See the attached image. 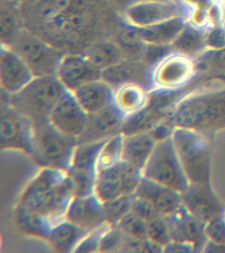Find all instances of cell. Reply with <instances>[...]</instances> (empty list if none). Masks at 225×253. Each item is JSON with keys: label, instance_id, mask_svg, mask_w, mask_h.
<instances>
[{"label": "cell", "instance_id": "cell-1", "mask_svg": "<svg viewBox=\"0 0 225 253\" xmlns=\"http://www.w3.org/2000/svg\"><path fill=\"white\" fill-rule=\"evenodd\" d=\"M75 197L74 182L68 171L41 168L27 184L17 205L44 215L54 225L66 219Z\"/></svg>", "mask_w": 225, "mask_h": 253}, {"label": "cell", "instance_id": "cell-2", "mask_svg": "<svg viewBox=\"0 0 225 253\" xmlns=\"http://www.w3.org/2000/svg\"><path fill=\"white\" fill-rule=\"evenodd\" d=\"M67 90L56 75L35 77L9 104L28 117L34 125L48 122L51 112Z\"/></svg>", "mask_w": 225, "mask_h": 253}, {"label": "cell", "instance_id": "cell-3", "mask_svg": "<svg viewBox=\"0 0 225 253\" xmlns=\"http://www.w3.org/2000/svg\"><path fill=\"white\" fill-rule=\"evenodd\" d=\"M78 144V138L61 132L48 121L35 125L30 156L41 168L68 171Z\"/></svg>", "mask_w": 225, "mask_h": 253}, {"label": "cell", "instance_id": "cell-4", "mask_svg": "<svg viewBox=\"0 0 225 253\" xmlns=\"http://www.w3.org/2000/svg\"><path fill=\"white\" fill-rule=\"evenodd\" d=\"M178 155L190 183H210L211 148L202 132L177 127L172 136Z\"/></svg>", "mask_w": 225, "mask_h": 253}, {"label": "cell", "instance_id": "cell-5", "mask_svg": "<svg viewBox=\"0 0 225 253\" xmlns=\"http://www.w3.org/2000/svg\"><path fill=\"white\" fill-rule=\"evenodd\" d=\"M8 45L22 57L35 77L56 75L65 55L58 47L27 29H21Z\"/></svg>", "mask_w": 225, "mask_h": 253}, {"label": "cell", "instance_id": "cell-6", "mask_svg": "<svg viewBox=\"0 0 225 253\" xmlns=\"http://www.w3.org/2000/svg\"><path fill=\"white\" fill-rule=\"evenodd\" d=\"M142 172L143 177L181 193L190 184L178 155L173 137L157 142Z\"/></svg>", "mask_w": 225, "mask_h": 253}, {"label": "cell", "instance_id": "cell-7", "mask_svg": "<svg viewBox=\"0 0 225 253\" xmlns=\"http://www.w3.org/2000/svg\"><path fill=\"white\" fill-rule=\"evenodd\" d=\"M93 1L76 6L41 23L47 36L56 41L77 42L92 32L97 18Z\"/></svg>", "mask_w": 225, "mask_h": 253}, {"label": "cell", "instance_id": "cell-8", "mask_svg": "<svg viewBox=\"0 0 225 253\" xmlns=\"http://www.w3.org/2000/svg\"><path fill=\"white\" fill-rule=\"evenodd\" d=\"M142 177L141 170L122 160L98 172L94 194L103 203L122 195L134 194Z\"/></svg>", "mask_w": 225, "mask_h": 253}, {"label": "cell", "instance_id": "cell-9", "mask_svg": "<svg viewBox=\"0 0 225 253\" xmlns=\"http://www.w3.org/2000/svg\"><path fill=\"white\" fill-rule=\"evenodd\" d=\"M34 131L35 125L28 117L9 103L1 107L0 124L1 149L17 150L30 156Z\"/></svg>", "mask_w": 225, "mask_h": 253}, {"label": "cell", "instance_id": "cell-10", "mask_svg": "<svg viewBox=\"0 0 225 253\" xmlns=\"http://www.w3.org/2000/svg\"><path fill=\"white\" fill-rule=\"evenodd\" d=\"M175 3L163 0H137L123 11V19L127 25L137 29L153 27L177 16Z\"/></svg>", "mask_w": 225, "mask_h": 253}, {"label": "cell", "instance_id": "cell-11", "mask_svg": "<svg viewBox=\"0 0 225 253\" xmlns=\"http://www.w3.org/2000/svg\"><path fill=\"white\" fill-rule=\"evenodd\" d=\"M165 217L172 241L190 245L196 252H203L208 241L204 223L191 214L183 205Z\"/></svg>", "mask_w": 225, "mask_h": 253}, {"label": "cell", "instance_id": "cell-12", "mask_svg": "<svg viewBox=\"0 0 225 253\" xmlns=\"http://www.w3.org/2000/svg\"><path fill=\"white\" fill-rule=\"evenodd\" d=\"M181 196L183 207L205 224L224 213V207L210 183H190Z\"/></svg>", "mask_w": 225, "mask_h": 253}, {"label": "cell", "instance_id": "cell-13", "mask_svg": "<svg viewBox=\"0 0 225 253\" xmlns=\"http://www.w3.org/2000/svg\"><path fill=\"white\" fill-rule=\"evenodd\" d=\"M30 67L8 45L1 43L0 83L1 88L11 96L22 90L35 78Z\"/></svg>", "mask_w": 225, "mask_h": 253}, {"label": "cell", "instance_id": "cell-14", "mask_svg": "<svg viewBox=\"0 0 225 253\" xmlns=\"http://www.w3.org/2000/svg\"><path fill=\"white\" fill-rule=\"evenodd\" d=\"M88 118L74 93L67 90L53 108L49 122L61 132L78 138L86 129Z\"/></svg>", "mask_w": 225, "mask_h": 253}, {"label": "cell", "instance_id": "cell-15", "mask_svg": "<svg viewBox=\"0 0 225 253\" xmlns=\"http://www.w3.org/2000/svg\"><path fill=\"white\" fill-rule=\"evenodd\" d=\"M101 71L86 55L69 53L62 57L56 77L67 90L74 92L83 85L101 79Z\"/></svg>", "mask_w": 225, "mask_h": 253}, {"label": "cell", "instance_id": "cell-16", "mask_svg": "<svg viewBox=\"0 0 225 253\" xmlns=\"http://www.w3.org/2000/svg\"><path fill=\"white\" fill-rule=\"evenodd\" d=\"M125 118L113 104L89 114L86 129L78 138V144L104 141L122 133Z\"/></svg>", "mask_w": 225, "mask_h": 253}, {"label": "cell", "instance_id": "cell-17", "mask_svg": "<svg viewBox=\"0 0 225 253\" xmlns=\"http://www.w3.org/2000/svg\"><path fill=\"white\" fill-rule=\"evenodd\" d=\"M66 219L88 231L107 222L103 203L94 193L76 196L69 206Z\"/></svg>", "mask_w": 225, "mask_h": 253}, {"label": "cell", "instance_id": "cell-18", "mask_svg": "<svg viewBox=\"0 0 225 253\" xmlns=\"http://www.w3.org/2000/svg\"><path fill=\"white\" fill-rule=\"evenodd\" d=\"M134 194L150 202L163 215L171 214L182 205L181 193L143 176Z\"/></svg>", "mask_w": 225, "mask_h": 253}, {"label": "cell", "instance_id": "cell-19", "mask_svg": "<svg viewBox=\"0 0 225 253\" xmlns=\"http://www.w3.org/2000/svg\"><path fill=\"white\" fill-rule=\"evenodd\" d=\"M114 88L102 79L92 81L75 90L77 100L88 114L111 106Z\"/></svg>", "mask_w": 225, "mask_h": 253}, {"label": "cell", "instance_id": "cell-20", "mask_svg": "<svg viewBox=\"0 0 225 253\" xmlns=\"http://www.w3.org/2000/svg\"><path fill=\"white\" fill-rule=\"evenodd\" d=\"M191 61L183 56H171L162 61L153 73V81L160 86H179L184 83L192 72Z\"/></svg>", "mask_w": 225, "mask_h": 253}, {"label": "cell", "instance_id": "cell-21", "mask_svg": "<svg viewBox=\"0 0 225 253\" xmlns=\"http://www.w3.org/2000/svg\"><path fill=\"white\" fill-rule=\"evenodd\" d=\"M156 144L149 132L124 135L122 159L143 171Z\"/></svg>", "mask_w": 225, "mask_h": 253}, {"label": "cell", "instance_id": "cell-22", "mask_svg": "<svg viewBox=\"0 0 225 253\" xmlns=\"http://www.w3.org/2000/svg\"><path fill=\"white\" fill-rule=\"evenodd\" d=\"M148 94L137 83H124L114 88L112 104L125 118L146 106Z\"/></svg>", "mask_w": 225, "mask_h": 253}, {"label": "cell", "instance_id": "cell-23", "mask_svg": "<svg viewBox=\"0 0 225 253\" xmlns=\"http://www.w3.org/2000/svg\"><path fill=\"white\" fill-rule=\"evenodd\" d=\"M88 232L66 219L52 227L46 240L59 252H73Z\"/></svg>", "mask_w": 225, "mask_h": 253}, {"label": "cell", "instance_id": "cell-24", "mask_svg": "<svg viewBox=\"0 0 225 253\" xmlns=\"http://www.w3.org/2000/svg\"><path fill=\"white\" fill-rule=\"evenodd\" d=\"M100 70L125 60L124 53L118 43L110 41L96 42L87 48L84 54Z\"/></svg>", "mask_w": 225, "mask_h": 253}, {"label": "cell", "instance_id": "cell-25", "mask_svg": "<svg viewBox=\"0 0 225 253\" xmlns=\"http://www.w3.org/2000/svg\"><path fill=\"white\" fill-rule=\"evenodd\" d=\"M15 222L23 232L41 238L46 239L54 224L44 215L16 205Z\"/></svg>", "mask_w": 225, "mask_h": 253}, {"label": "cell", "instance_id": "cell-26", "mask_svg": "<svg viewBox=\"0 0 225 253\" xmlns=\"http://www.w3.org/2000/svg\"><path fill=\"white\" fill-rule=\"evenodd\" d=\"M165 118L164 114L146 106L139 112L127 117L124 120L122 133L124 136L149 132Z\"/></svg>", "mask_w": 225, "mask_h": 253}, {"label": "cell", "instance_id": "cell-27", "mask_svg": "<svg viewBox=\"0 0 225 253\" xmlns=\"http://www.w3.org/2000/svg\"><path fill=\"white\" fill-rule=\"evenodd\" d=\"M106 140L78 144L75 150L70 169L74 168L96 172V164L98 154Z\"/></svg>", "mask_w": 225, "mask_h": 253}, {"label": "cell", "instance_id": "cell-28", "mask_svg": "<svg viewBox=\"0 0 225 253\" xmlns=\"http://www.w3.org/2000/svg\"><path fill=\"white\" fill-rule=\"evenodd\" d=\"M137 75V65L135 63L126 61V59L101 71L102 80L113 88L124 83L135 82L134 79Z\"/></svg>", "mask_w": 225, "mask_h": 253}, {"label": "cell", "instance_id": "cell-29", "mask_svg": "<svg viewBox=\"0 0 225 253\" xmlns=\"http://www.w3.org/2000/svg\"><path fill=\"white\" fill-rule=\"evenodd\" d=\"M124 135L117 134L104 142L98 154L96 164V172H100L122 161Z\"/></svg>", "mask_w": 225, "mask_h": 253}, {"label": "cell", "instance_id": "cell-30", "mask_svg": "<svg viewBox=\"0 0 225 253\" xmlns=\"http://www.w3.org/2000/svg\"><path fill=\"white\" fill-rule=\"evenodd\" d=\"M135 195H124L103 203L106 220L111 225L118 221L132 211Z\"/></svg>", "mask_w": 225, "mask_h": 253}, {"label": "cell", "instance_id": "cell-31", "mask_svg": "<svg viewBox=\"0 0 225 253\" xmlns=\"http://www.w3.org/2000/svg\"><path fill=\"white\" fill-rule=\"evenodd\" d=\"M1 43L9 45L21 29H19L18 17L12 8L1 7L0 13Z\"/></svg>", "mask_w": 225, "mask_h": 253}, {"label": "cell", "instance_id": "cell-32", "mask_svg": "<svg viewBox=\"0 0 225 253\" xmlns=\"http://www.w3.org/2000/svg\"><path fill=\"white\" fill-rule=\"evenodd\" d=\"M68 173L74 182L76 196L84 197L94 193L96 172L70 168Z\"/></svg>", "mask_w": 225, "mask_h": 253}, {"label": "cell", "instance_id": "cell-33", "mask_svg": "<svg viewBox=\"0 0 225 253\" xmlns=\"http://www.w3.org/2000/svg\"><path fill=\"white\" fill-rule=\"evenodd\" d=\"M116 225L128 236L147 239V221L132 211L124 215Z\"/></svg>", "mask_w": 225, "mask_h": 253}, {"label": "cell", "instance_id": "cell-34", "mask_svg": "<svg viewBox=\"0 0 225 253\" xmlns=\"http://www.w3.org/2000/svg\"><path fill=\"white\" fill-rule=\"evenodd\" d=\"M147 238L164 248L171 242V234L165 215H159L148 221Z\"/></svg>", "mask_w": 225, "mask_h": 253}, {"label": "cell", "instance_id": "cell-35", "mask_svg": "<svg viewBox=\"0 0 225 253\" xmlns=\"http://www.w3.org/2000/svg\"><path fill=\"white\" fill-rule=\"evenodd\" d=\"M111 226L108 222L89 231L73 251L75 253L98 252L100 242L104 233Z\"/></svg>", "mask_w": 225, "mask_h": 253}, {"label": "cell", "instance_id": "cell-36", "mask_svg": "<svg viewBox=\"0 0 225 253\" xmlns=\"http://www.w3.org/2000/svg\"><path fill=\"white\" fill-rule=\"evenodd\" d=\"M126 235L116 225H111L104 233L98 253H120Z\"/></svg>", "mask_w": 225, "mask_h": 253}, {"label": "cell", "instance_id": "cell-37", "mask_svg": "<svg viewBox=\"0 0 225 253\" xmlns=\"http://www.w3.org/2000/svg\"><path fill=\"white\" fill-rule=\"evenodd\" d=\"M132 211L147 222L161 215L150 202L135 195L132 205Z\"/></svg>", "mask_w": 225, "mask_h": 253}, {"label": "cell", "instance_id": "cell-38", "mask_svg": "<svg viewBox=\"0 0 225 253\" xmlns=\"http://www.w3.org/2000/svg\"><path fill=\"white\" fill-rule=\"evenodd\" d=\"M205 234L210 242L219 245H225V225L223 215L205 224Z\"/></svg>", "mask_w": 225, "mask_h": 253}, {"label": "cell", "instance_id": "cell-39", "mask_svg": "<svg viewBox=\"0 0 225 253\" xmlns=\"http://www.w3.org/2000/svg\"><path fill=\"white\" fill-rule=\"evenodd\" d=\"M177 127L173 117L172 118H165L149 132L156 142H161L171 138Z\"/></svg>", "mask_w": 225, "mask_h": 253}, {"label": "cell", "instance_id": "cell-40", "mask_svg": "<svg viewBox=\"0 0 225 253\" xmlns=\"http://www.w3.org/2000/svg\"><path fill=\"white\" fill-rule=\"evenodd\" d=\"M145 239H139L126 235L120 253H143Z\"/></svg>", "mask_w": 225, "mask_h": 253}, {"label": "cell", "instance_id": "cell-41", "mask_svg": "<svg viewBox=\"0 0 225 253\" xmlns=\"http://www.w3.org/2000/svg\"><path fill=\"white\" fill-rule=\"evenodd\" d=\"M191 32L192 31H185L184 33L181 34L180 38H179V41L177 42L179 47L185 50H189L194 48L197 42L199 43V35Z\"/></svg>", "mask_w": 225, "mask_h": 253}, {"label": "cell", "instance_id": "cell-42", "mask_svg": "<svg viewBox=\"0 0 225 253\" xmlns=\"http://www.w3.org/2000/svg\"><path fill=\"white\" fill-rule=\"evenodd\" d=\"M208 43L213 47L225 46V29L222 27L217 29L208 36Z\"/></svg>", "mask_w": 225, "mask_h": 253}, {"label": "cell", "instance_id": "cell-43", "mask_svg": "<svg viewBox=\"0 0 225 253\" xmlns=\"http://www.w3.org/2000/svg\"><path fill=\"white\" fill-rule=\"evenodd\" d=\"M195 249L190 245L172 241L164 248V253H195Z\"/></svg>", "mask_w": 225, "mask_h": 253}, {"label": "cell", "instance_id": "cell-44", "mask_svg": "<svg viewBox=\"0 0 225 253\" xmlns=\"http://www.w3.org/2000/svg\"><path fill=\"white\" fill-rule=\"evenodd\" d=\"M112 3H115L116 5L122 6L123 7V11L128 7L130 4L134 3V1L137 0H110Z\"/></svg>", "mask_w": 225, "mask_h": 253}, {"label": "cell", "instance_id": "cell-45", "mask_svg": "<svg viewBox=\"0 0 225 253\" xmlns=\"http://www.w3.org/2000/svg\"><path fill=\"white\" fill-rule=\"evenodd\" d=\"M223 221H224V223L225 225V211H224V213H223Z\"/></svg>", "mask_w": 225, "mask_h": 253}, {"label": "cell", "instance_id": "cell-46", "mask_svg": "<svg viewBox=\"0 0 225 253\" xmlns=\"http://www.w3.org/2000/svg\"><path fill=\"white\" fill-rule=\"evenodd\" d=\"M221 1L223 3L225 4V0H221Z\"/></svg>", "mask_w": 225, "mask_h": 253}]
</instances>
